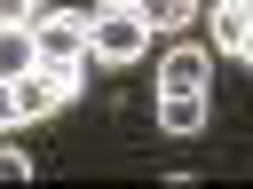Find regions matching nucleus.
<instances>
[{
	"mask_svg": "<svg viewBox=\"0 0 253 189\" xmlns=\"http://www.w3.org/2000/svg\"><path fill=\"white\" fill-rule=\"evenodd\" d=\"M40 63V47H32V24H0V79H24Z\"/></svg>",
	"mask_w": 253,
	"mask_h": 189,
	"instance_id": "423d86ee",
	"label": "nucleus"
},
{
	"mask_svg": "<svg viewBox=\"0 0 253 189\" xmlns=\"http://www.w3.org/2000/svg\"><path fill=\"white\" fill-rule=\"evenodd\" d=\"M16 126V102H8V79H0V134Z\"/></svg>",
	"mask_w": 253,
	"mask_h": 189,
	"instance_id": "9b49d317",
	"label": "nucleus"
},
{
	"mask_svg": "<svg viewBox=\"0 0 253 189\" xmlns=\"http://www.w3.org/2000/svg\"><path fill=\"white\" fill-rule=\"evenodd\" d=\"M24 173H32V158H24V150H8V142H0V181H24Z\"/></svg>",
	"mask_w": 253,
	"mask_h": 189,
	"instance_id": "1a4fd4ad",
	"label": "nucleus"
},
{
	"mask_svg": "<svg viewBox=\"0 0 253 189\" xmlns=\"http://www.w3.org/2000/svg\"><path fill=\"white\" fill-rule=\"evenodd\" d=\"M32 8L40 0H0V24H32Z\"/></svg>",
	"mask_w": 253,
	"mask_h": 189,
	"instance_id": "9d476101",
	"label": "nucleus"
},
{
	"mask_svg": "<svg viewBox=\"0 0 253 189\" xmlns=\"http://www.w3.org/2000/svg\"><path fill=\"white\" fill-rule=\"evenodd\" d=\"M32 47H40V63H87V16H47V8H32Z\"/></svg>",
	"mask_w": 253,
	"mask_h": 189,
	"instance_id": "7ed1b4c3",
	"label": "nucleus"
},
{
	"mask_svg": "<svg viewBox=\"0 0 253 189\" xmlns=\"http://www.w3.org/2000/svg\"><path fill=\"white\" fill-rule=\"evenodd\" d=\"M158 126L166 134H198L206 126V94H158Z\"/></svg>",
	"mask_w": 253,
	"mask_h": 189,
	"instance_id": "0eeeda50",
	"label": "nucleus"
},
{
	"mask_svg": "<svg viewBox=\"0 0 253 189\" xmlns=\"http://www.w3.org/2000/svg\"><path fill=\"white\" fill-rule=\"evenodd\" d=\"M126 8H134V16H142V32H182V24H190V8H198V0H126Z\"/></svg>",
	"mask_w": 253,
	"mask_h": 189,
	"instance_id": "6e6552de",
	"label": "nucleus"
},
{
	"mask_svg": "<svg viewBox=\"0 0 253 189\" xmlns=\"http://www.w3.org/2000/svg\"><path fill=\"white\" fill-rule=\"evenodd\" d=\"M71 94H79V63H32L24 79H8L16 118H47V110H63Z\"/></svg>",
	"mask_w": 253,
	"mask_h": 189,
	"instance_id": "f257e3e1",
	"label": "nucleus"
},
{
	"mask_svg": "<svg viewBox=\"0 0 253 189\" xmlns=\"http://www.w3.org/2000/svg\"><path fill=\"white\" fill-rule=\"evenodd\" d=\"M213 55L229 63L253 55V0H213Z\"/></svg>",
	"mask_w": 253,
	"mask_h": 189,
	"instance_id": "39448f33",
	"label": "nucleus"
},
{
	"mask_svg": "<svg viewBox=\"0 0 253 189\" xmlns=\"http://www.w3.org/2000/svg\"><path fill=\"white\" fill-rule=\"evenodd\" d=\"M87 55H103V63H134V55H150L142 16H134L126 0H111L103 16H87Z\"/></svg>",
	"mask_w": 253,
	"mask_h": 189,
	"instance_id": "f03ea898",
	"label": "nucleus"
},
{
	"mask_svg": "<svg viewBox=\"0 0 253 189\" xmlns=\"http://www.w3.org/2000/svg\"><path fill=\"white\" fill-rule=\"evenodd\" d=\"M206 71H213V55L206 47H166V63H158V94H206Z\"/></svg>",
	"mask_w": 253,
	"mask_h": 189,
	"instance_id": "20e7f679",
	"label": "nucleus"
}]
</instances>
